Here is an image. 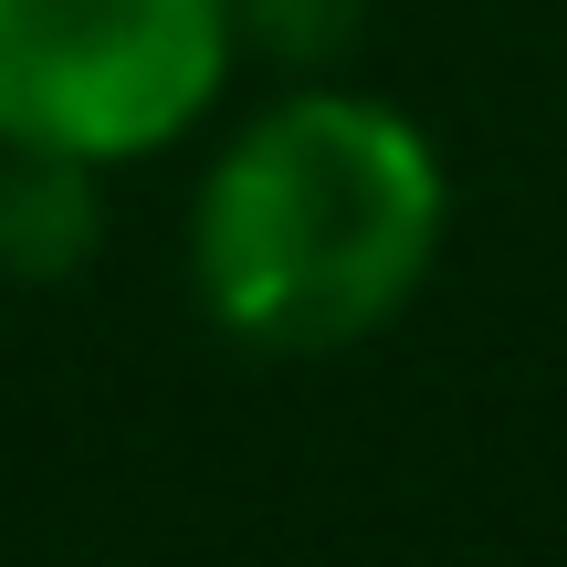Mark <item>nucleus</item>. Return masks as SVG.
Segmentation results:
<instances>
[{
  "label": "nucleus",
  "instance_id": "obj_1",
  "mask_svg": "<svg viewBox=\"0 0 567 567\" xmlns=\"http://www.w3.org/2000/svg\"><path fill=\"white\" fill-rule=\"evenodd\" d=\"M442 252V158L379 95H284L200 189V295L274 358L358 347Z\"/></svg>",
  "mask_w": 567,
  "mask_h": 567
},
{
  "label": "nucleus",
  "instance_id": "obj_2",
  "mask_svg": "<svg viewBox=\"0 0 567 567\" xmlns=\"http://www.w3.org/2000/svg\"><path fill=\"white\" fill-rule=\"evenodd\" d=\"M231 63V0H0V147L147 158Z\"/></svg>",
  "mask_w": 567,
  "mask_h": 567
},
{
  "label": "nucleus",
  "instance_id": "obj_3",
  "mask_svg": "<svg viewBox=\"0 0 567 567\" xmlns=\"http://www.w3.org/2000/svg\"><path fill=\"white\" fill-rule=\"evenodd\" d=\"M95 231H105L95 158H63V147H11V158H0V274L11 284L84 274Z\"/></svg>",
  "mask_w": 567,
  "mask_h": 567
},
{
  "label": "nucleus",
  "instance_id": "obj_4",
  "mask_svg": "<svg viewBox=\"0 0 567 567\" xmlns=\"http://www.w3.org/2000/svg\"><path fill=\"white\" fill-rule=\"evenodd\" d=\"M347 21H358V0H231V42H264L284 63H326L347 42Z\"/></svg>",
  "mask_w": 567,
  "mask_h": 567
}]
</instances>
